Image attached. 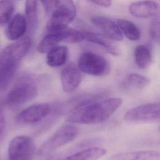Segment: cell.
Masks as SVG:
<instances>
[{"instance_id": "obj_15", "label": "cell", "mask_w": 160, "mask_h": 160, "mask_svg": "<svg viewBox=\"0 0 160 160\" xmlns=\"http://www.w3.org/2000/svg\"><path fill=\"white\" fill-rule=\"evenodd\" d=\"M28 28L25 17L21 14H16L10 21L7 28L6 35L8 39L18 41L26 33Z\"/></svg>"}, {"instance_id": "obj_14", "label": "cell", "mask_w": 160, "mask_h": 160, "mask_svg": "<svg viewBox=\"0 0 160 160\" xmlns=\"http://www.w3.org/2000/svg\"><path fill=\"white\" fill-rule=\"evenodd\" d=\"M107 160H160V155L156 150H139L114 154Z\"/></svg>"}, {"instance_id": "obj_10", "label": "cell", "mask_w": 160, "mask_h": 160, "mask_svg": "<svg viewBox=\"0 0 160 160\" xmlns=\"http://www.w3.org/2000/svg\"><path fill=\"white\" fill-rule=\"evenodd\" d=\"M81 71L74 62L66 65L61 73V82L64 92L71 93L79 86L82 75Z\"/></svg>"}, {"instance_id": "obj_16", "label": "cell", "mask_w": 160, "mask_h": 160, "mask_svg": "<svg viewBox=\"0 0 160 160\" xmlns=\"http://www.w3.org/2000/svg\"><path fill=\"white\" fill-rule=\"evenodd\" d=\"M107 150L102 147H91L72 154L62 160H98L104 156Z\"/></svg>"}, {"instance_id": "obj_13", "label": "cell", "mask_w": 160, "mask_h": 160, "mask_svg": "<svg viewBox=\"0 0 160 160\" xmlns=\"http://www.w3.org/2000/svg\"><path fill=\"white\" fill-rule=\"evenodd\" d=\"M84 32V39L102 46L108 53L114 56H118L120 52V49L116 41L109 38L107 36L98 32L85 31Z\"/></svg>"}, {"instance_id": "obj_18", "label": "cell", "mask_w": 160, "mask_h": 160, "mask_svg": "<svg viewBox=\"0 0 160 160\" xmlns=\"http://www.w3.org/2000/svg\"><path fill=\"white\" fill-rule=\"evenodd\" d=\"M38 1L34 0L25 2V18L28 28L31 32L36 31L38 26Z\"/></svg>"}, {"instance_id": "obj_25", "label": "cell", "mask_w": 160, "mask_h": 160, "mask_svg": "<svg viewBox=\"0 0 160 160\" xmlns=\"http://www.w3.org/2000/svg\"><path fill=\"white\" fill-rule=\"evenodd\" d=\"M150 34L153 40L158 43L159 42V17H155L150 26Z\"/></svg>"}, {"instance_id": "obj_4", "label": "cell", "mask_w": 160, "mask_h": 160, "mask_svg": "<svg viewBox=\"0 0 160 160\" xmlns=\"http://www.w3.org/2000/svg\"><path fill=\"white\" fill-rule=\"evenodd\" d=\"M38 87L34 79L24 75L19 78L9 91L6 103L10 108H17L30 101L38 94Z\"/></svg>"}, {"instance_id": "obj_21", "label": "cell", "mask_w": 160, "mask_h": 160, "mask_svg": "<svg viewBox=\"0 0 160 160\" xmlns=\"http://www.w3.org/2000/svg\"><path fill=\"white\" fill-rule=\"evenodd\" d=\"M134 58L139 69H146L151 64L152 55L149 49L145 45L137 46L134 50Z\"/></svg>"}, {"instance_id": "obj_5", "label": "cell", "mask_w": 160, "mask_h": 160, "mask_svg": "<svg viewBox=\"0 0 160 160\" xmlns=\"http://www.w3.org/2000/svg\"><path fill=\"white\" fill-rule=\"evenodd\" d=\"M77 66L81 71L94 76H106L111 71L109 61L101 55L91 51L81 54Z\"/></svg>"}, {"instance_id": "obj_6", "label": "cell", "mask_w": 160, "mask_h": 160, "mask_svg": "<svg viewBox=\"0 0 160 160\" xmlns=\"http://www.w3.org/2000/svg\"><path fill=\"white\" fill-rule=\"evenodd\" d=\"M78 129L72 125H64L59 128L50 136L38 149L41 156L48 155L56 149L72 141L78 136Z\"/></svg>"}, {"instance_id": "obj_17", "label": "cell", "mask_w": 160, "mask_h": 160, "mask_svg": "<svg viewBox=\"0 0 160 160\" xmlns=\"http://www.w3.org/2000/svg\"><path fill=\"white\" fill-rule=\"evenodd\" d=\"M68 53V48L66 46H58L48 52L46 63L50 67H59L66 62Z\"/></svg>"}, {"instance_id": "obj_26", "label": "cell", "mask_w": 160, "mask_h": 160, "mask_svg": "<svg viewBox=\"0 0 160 160\" xmlns=\"http://www.w3.org/2000/svg\"><path fill=\"white\" fill-rule=\"evenodd\" d=\"M6 127V118L2 102L0 99V139H1Z\"/></svg>"}, {"instance_id": "obj_22", "label": "cell", "mask_w": 160, "mask_h": 160, "mask_svg": "<svg viewBox=\"0 0 160 160\" xmlns=\"http://www.w3.org/2000/svg\"><path fill=\"white\" fill-rule=\"evenodd\" d=\"M61 42V38L58 32H51L45 36L40 41L37 50L40 53H48Z\"/></svg>"}, {"instance_id": "obj_23", "label": "cell", "mask_w": 160, "mask_h": 160, "mask_svg": "<svg viewBox=\"0 0 160 160\" xmlns=\"http://www.w3.org/2000/svg\"><path fill=\"white\" fill-rule=\"evenodd\" d=\"M61 41L68 43H78L84 39V32L72 28H66L62 31L58 32Z\"/></svg>"}, {"instance_id": "obj_1", "label": "cell", "mask_w": 160, "mask_h": 160, "mask_svg": "<svg viewBox=\"0 0 160 160\" xmlns=\"http://www.w3.org/2000/svg\"><path fill=\"white\" fill-rule=\"evenodd\" d=\"M122 99L119 97L92 101L73 109L68 121L83 124H96L107 121L121 106Z\"/></svg>"}, {"instance_id": "obj_2", "label": "cell", "mask_w": 160, "mask_h": 160, "mask_svg": "<svg viewBox=\"0 0 160 160\" xmlns=\"http://www.w3.org/2000/svg\"><path fill=\"white\" fill-rule=\"evenodd\" d=\"M31 40L26 37L7 46L0 53V90L6 89L11 84L18 64L27 54Z\"/></svg>"}, {"instance_id": "obj_3", "label": "cell", "mask_w": 160, "mask_h": 160, "mask_svg": "<svg viewBox=\"0 0 160 160\" xmlns=\"http://www.w3.org/2000/svg\"><path fill=\"white\" fill-rule=\"evenodd\" d=\"M41 2L45 11L51 14L46 28L51 32L66 29L76 16V8L72 1H42Z\"/></svg>"}, {"instance_id": "obj_12", "label": "cell", "mask_w": 160, "mask_h": 160, "mask_svg": "<svg viewBox=\"0 0 160 160\" xmlns=\"http://www.w3.org/2000/svg\"><path fill=\"white\" fill-rule=\"evenodd\" d=\"M159 6L153 1H141L131 3L129 6V12L134 17L148 18L158 14Z\"/></svg>"}, {"instance_id": "obj_8", "label": "cell", "mask_w": 160, "mask_h": 160, "mask_svg": "<svg viewBox=\"0 0 160 160\" xmlns=\"http://www.w3.org/2000/svg\"><path fill=\"white\" fill-rule=\"evenodd\" d=\"M8 152L9 160H33L35 154L34 141L28 136H18L10 141Z\"/></svg>"}, {"instance_id": "obj_7", "label": "cell", "mask_w": 160, "mask_h": 160, "mask_svg": "<svg viewBox=\"0 0 160 160\" xmlns=\"http://www.w3.org/2000/svg\"><path fill=\"white\" fill-rule=\"evenodd\" d=\"M124 120L130 124L154 122L159 119V102L141 104L129 109L124 114Z\"/></svg>"}, {"instance_id": "obj_19", "label": "cell", "mask_w": 160, "mask_h": 160, "mask_svg": "<svg viewBox=\"0 0 160 160\" xmlns=\"http://www.w3.org/2000/svg\"><path fill=\"white\" fill-rule=\"evenodd\" d=\"M150 83V79L143 75L131 73L126 76L122 82L124 88L131 90H141Z\"/></svg>"}, {"instance_id": "obj_11", "label": "cell", "mask_w": 160, "mask_h": 160, "mask_svg": "<svg viewBox=\"0 0 160 160\" xmlns=\"http://www.w3.org/2000/svg\"><path fill=\"white\" fill-rule=\"evenodd\" d=\"M91 22L101 29L102 34L115 41H121L123 35L115 21L103 16H94L91 19Z\"/></svg>"}, {"instance_id": "obj_20", "label": "cell", "mask_w": 160, "mask_h": 160, "mask_svg": "<svg viewBox=\"0 0 160 160\" xmlns=\"http://www.w3.org/2000/svg\"><path fill=\"white\" fill-rule=\"evenodd\" d=\"M117 24L122 35L124 34L129 40L136 41L140 39V30L132 22L124 19H118Z\"/></svg>"}, {"instance_id": "obj_24", "label": "cell", "mask_w": 160, "mask_h": 160, "mask_svg": "<svg viewBox=\"0 0 160 160\" xmlns=\"http://www.w3.org/2000/svg\"><path fill=\"white\" fill-rule=\"evenodd\" d=\"M15 6L11 1H0V26L7 24L11 19Z\"/></svg>"}, {"instance_id": "obj_27", "label": "cell", "mask_w": 160, "mask_h": 160, "mask_svg": "<svg viewBox=\"0 0 160 160\" xmlns=\"http://www.w3.org/2000/svg\"><path fill=\"white\" fill-rule=\"evenodd\" d=\"M91 3L96 4L98 6L102 8H109L112 5V1L108 0H98V1H90Z\"/></svg>"}, {"instance_id": "obj_9", "label": "cell", "mask_w": 160, "mask_h": 160, "mask_svg": "<svg viewBox=\"0 0 160 160\" xmlns=\"http://www.w3.org/2000/svg\"><path fill=\"white\" fill-rule=\"evenodd\" d=\"M53 109L54 106L49 103L33 104L19 112L16 117V121L21 124H34L45 118Z\"/></svg>"}]
</instances>
